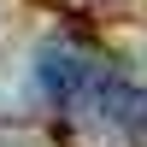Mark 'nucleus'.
Instances as JSON below:
<instances>
[{
    "instance_id": "1",
    "label": "nucleus",
    "mask_w": 147,
    "mask_h": 147,
    "mask_svg": "<svg viewBox=\"0 0 147 147\" xmlns=\"http://www.w3.org/2000/svg\"><path fill=\"white\" fill-rule=\"evenodd\" d=\"M35 82L94 147H147V88L82 35H53L35 59Z\"/></svg>"
}]
</instances>
